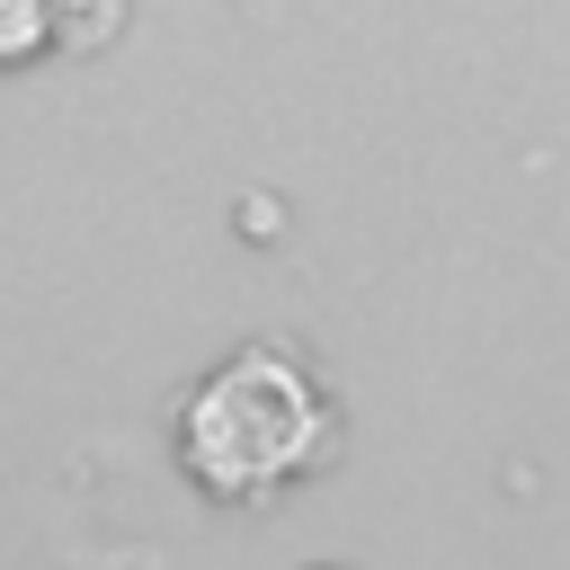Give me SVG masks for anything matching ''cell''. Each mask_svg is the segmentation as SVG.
Segmentation results:
<instances>
[{"label": "cell", "mask_w": 570, "mask_h": 570, "mask_svg": "<svg viewBox=\"0 0 570 570\" xmlns=\"http://www.w3.org/2000/svg\"><path fill=\"white\" fill-rule=\"evenodd\" d=\"M338 445L330 392L285 347H232L187 401H178V463L205 499H276L303 472H321Z\"/></svg>", "instance_id": "1"}, {"label": "cell", "mask_w": 570, "mask_h": 570, "mask_svg": "<svg viewBox=\"0 0 570 570\" xmlns=\"http://www.w3.org/2000/svg\"><path fill=\"white\" fill-rule=\"evenodd\" d=\"M107 36H125V0H53V45L98 53Z\"/></svg>", "instance_id": "2"}, {"label": "cell", "mask_w": 570, "mask_h": 570, "mask_svg": "<svg viewBox=\"0 0 570 570\" xmlns=\"http://www.w3.org/2000/svg\"><path fill=\"white\" fill-rule=\"evenodd\" d=\"M36 45H53V0H0V62H27Z\"/></svg>", "instance_id": "3"}, {"label": "cell", "mask_w": 570, "mask_h": 570, "mask_svg": "<svg viewBox=\"0 0 570 570\" xmlns=\"http://www.w3.org/2000/svg\"><path fill=\"white\" fill-rule=\"evenodd\" d=\"M312 570H330V561H312Z\"/></svg>", "instance_id": "4"}]
</instances>
